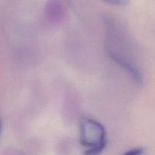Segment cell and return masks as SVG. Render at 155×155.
Wrapping results in <instances>:
<instances>
[{"mask_svg":"<svg viewBox=\"0 0 155 155\" xmlns=\"http://www.w3.org/2000/svg\"><path fill=\"white\" fill-rule=\"evenodd\" d=\"M1 131H2V121L0 120V134H1Z\"/></svg>","mask_w":155,"mask_h":155,"instance_id":"obj_5","label":"cell"},{"mask_svg":"<svg viewBox=\"0 0 155 155\" xmlns=\"http://www.w3.org/2000/svg\"><path fill=\"white\" fill-rule=\"evenodd\" d=\"M144 153L143 148H133V149H130V151H127L126 154H133V155H139L142 154Z\"/></svg>","mask_w":155,"mask_h":155,"instance_id":"obj_4","label":"cell"},{"mask_svg":"<svg viewBox=\"0 0 155 155\" xmlns=\"http://www.w3.org/2000/svg\"><path fill=\"white\" fill-rule=\"evenodd\" d=\"M106 130L102 124L91 118L80 120V141L86 148L85 154H98L107 145Z\"/></svg>","mask_w":155,"mask_h":155,"instance_id":"obj_2","label":"cell"},{"mask_svg":"<svg viewBox=\"0 0 155 155\" xmlns=\"http://www.w3.org/2000/svg\"><path fill=\"white\" fill-rule=\"evenodd\" d=\"M102 2L113 6H123L128 3L129 0H101Z\"/></svg>","mask_w":155,"mask_h":155,"instance_id":"obj_3","label":"cell"},{"mask_svg":"<svg viewBox=\"0 0 155 155\" xmlns=\"http://www.w3.org/2000/svg\"><path fill=\"white\" fill-rule=\"evenodd\" d=\"M107 30L108 36L107 54L117 64L128 73L136 83L141 84L142 83V74L137 64L129 54L128 50L126 51L123 48L126 44L123 36L111 23H108Z\"/></svg>","mask_w":155,"mask_h":155,"instance_id":"obj_1","label":"cell"}]
</instances>
